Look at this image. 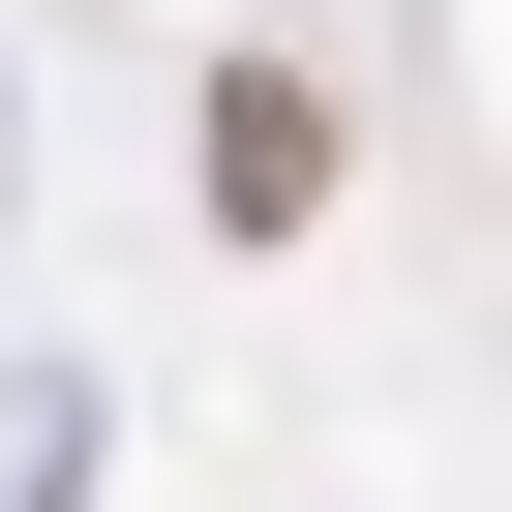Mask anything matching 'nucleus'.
I'll return each instance as SVG.
<instances>
[{
    "label": "nucleus",
    "instance_id": "1",
    "mask_svg": "<svg viewBox=\"0 0 512 512\" xmlns=\"http://www.w3.org/2000/svg\"><path fill=\"white\" fill-rule=\"evenodd\" d=\"M332 211V91L302 61H211V241H302Z\"/></svg>",
    "mask_w": 512,
    "mask_h": 512
}]
</instances>
